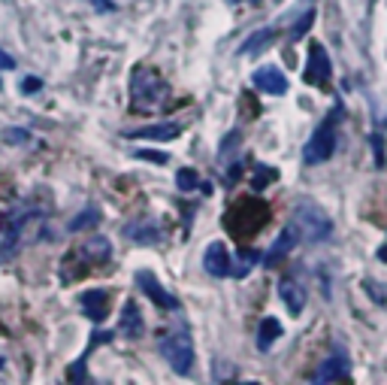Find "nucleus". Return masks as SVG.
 Segmentation results:
<instances>
[{
    "label": "nucleus",
    "instance_id": "obj_12",
    "mask_svg": "<svg viewBox=\"0 0 387 385\" xmlns=\"http://www.w3.org/2000/svg\"><path fill=\"white\" fill-rule=\"evenodd\" d=\"M254 88L266 91V94H288V76L275 64H263L254 70Z\"/></svg>",
    "mask_w": 387,
    "mask_h": 385
},
{
    "label": "nucleus",
    "instance_id": "obj_33",
    "mask_svg": "<svg viewBox=\"0 0 387 385\" xmlns=\"http://www.w3.org/2000/svg\"><path fill=\"white\" fill-rule=\"evenodd\" d=\"M379 261L387 264V240H384V246H379Z\"/></svg>",
    "mask_w": 387,
    "mask_h": 385
},
{
    "label": "nucleus",
    "instance_id": "obj_9",
    "mask_svg": "<svg viewBox=\"0 0 387 385\" xmlns=\"http://www.w3.org/2000/svg\"><path fill=\"white\" fill-rule=\"evenodd\" d=\"M136 286H140L143 295H149V300H154L161 309H179V298L170 295V291L161 286L158 276H154L152 270H140V273H136Z\"/></svg>",
    "mask_w": 387,
    "mask_h": 385
},
{
    "label": "nucleus",
    "instance_id": "obj_11",
    "mask_svg": "<svg viewBox=\"0 0 387 385\" xmlns=\"http://www.w3.org/2000/svg\"><path fill=\"white\" fill-rule=\"evenodd\" d=\"M185 131V125L179 122H158V125H149V127H136V131H124L127 140H158V143H167V140H176V136Z\"/></svg>",
    "mask_w": 387,
    "mask_h": 385
},
{
    "label": "nucleus",
    "instance_id": "obj_16",
    "mask_svg": "<svg viewBox=\"0 0 387 385\" xmlns=\"http://www.w3.org/2000/svg\"><path fill=\"white\" fill-rule=\"evenodd\" d=\"M279 298H282V304L288 307L291 316H300L302 307H306V288H302L293 276H284L279 282Z\"/></svg>",
    "mask_w": 387,
    "mask_h": 385
},
{
    "label": "nucleus",
    "instance_id": "obj_1",
    "mask_svg": "<svg viewBox=\"0 0 387 385\" xmlns=\"http://www.w3.org/2000/svg\"><path fill=\"white\" fill-rule=\"evenodd\" d=\"M45 216H49V206L22 204L0 218V261L15 258L24 246L40 240V234L45 227Z\"/></svg>",
    "mask_w": 387,
    "mask_h": 385
},
{
    "label": "nucleus",
    "instance_id": "obj_26",
    "mask_svg": "<svg viewBox=\"0 0 387 385\" xmlns=\"http://www.w3.org/2000/svg\"><path fill=\"white\" fill-rule=\"evenodd\" d=\"M372 155H375V164L384 167V136L381 134H372Z\"/></svg>",
    "mask_w": 387,
    "mask_h": 385
},
{
    "label": "nucleus",
    "instance_id": "obj_32",
    "mask_svg": "<svg viewBox=\"0 0 387 385\" xmlns=\"http://www.w3.org/2000/svg\"><path fill=\"white\" fill-rule=\"evenodd\" d=\"M239 173H242V167H239V164H233V167L227 170V182H230V186H233V182L239 179Z\"/></svg>",
    "mask_w": 387,
    "mask_h": 385
},
{
    "label": "nucleus",
    "instance_id": "obj_15",
    "mask_svg": "<svg viewBox=\"0 0 387 385\" xmlns=\"http://www.w3.org/2000/svg\"><path fill=\"white\" fill-rule=\"evenodd\" d=\"M348 379H351V361H348L342 352L327 358L315 373V382H348Z\"/></svg>",
    "mask_w": 387,
    "mask_h": 385
},
{
    "label": "nucleus",
    "instance_id": "obj_28",
    "mask_svg": "<svg viewBox=\"0 0 387 385\" xmlns=\"http://www.w3.org/2000/svg\"><path fill=\"white\" fill-rule=\"evenodd\" d=\"M136 158H149L154 164H167V155H163V152H136Z\"/></svg>",
    "mask_w": 387,
    "mask_h": 385
},
{
    "label": "nucleus",
    "instance_id": "obj_27",
    "mask_svg": "<svg viewBox=\"0 0 387 385\" xmlns=\"http://www.w3.org/2000/svg\"><path fill=\"white\" fill-rule=\"evenodd\" d=\"M40 88H43V82L36 79V76H27V79L22 82V91H24V94H31V91H40Z\"/></svg>",
    "mask_w": 387,
    "mask_h": 385
},
{
    "label": "nucleus",
    "instance_id": "obj_6",
    "mask_svg": "<svg viewBox=\"0 0 387 385\" xmlns=\"http://www.w3.org/2000/svg\"><path fill=\"white\" fill-rule=\"evenodd\" d=\"M158 349H161L163 358H167L170 368L176 373H182V377H188V373L194 370V343H191V337L185 331L167 334L158 343Z\"/></svg>",
    "mask_w": 387,
    "mask_h": 385
},
{
    "label": "nucleus",
    "instance_id": "obj_22",
    "mask_svg": "<svg viewBox=\"0 0 387 385\" xmlns=\"http://www.w3.org/2000/svg\"><path fill=\"white\" fill-rule=\"evenodd\" d=\"M275 179H279V170L275 167H270V164H254V176H251L254 191H263L266 186H272Z\"/></svg>",
    "mask_w": 387,
    "mask_h": 385
},
{
    "label": "nucleus",
    "instance_id": "obj_8",
    "mask_svg": "<svg viewBox=\"0 0 387 385\" xmlns=\"http://www.w3.org/2000/svg\"><path fill=\"white\" fill-rule=\"evenodd\" d=\"M300 243H302V237H300V231H297V225L288 222V225L282 227V234L275 237V243L270 246V252L263 255V264H266V267H275V264H279L282 258H288V255L297 249Z\"/></svg>",
    "mask_w": 387,
    "mask_h": 385
},
{
    "label": "nucleus",
    "instance_id": "obj_30",
    "mask_svg": "<svg viewBox=\"0 0 387 385\" xmlns=\"http://www.w3.org/2000/svg\"><path fill=\"white\" fill-rule=\"evenodd\" d=\"M94 6L100 9V13H112V9H115L112 0H94Z\"/></svg>",
    "mask_w": 387,
    "mask_h": 385
},
{
    "label": "nucleus",
    "instance_id": "obj_3",
    "mask_svg": "<svg viewBox=\"0 0 387 385\" xmlns=\"http://www.w3.org/2000/svg\"><path fill=\"white\" fill-rule=\"evenodd\" d=\"M266 222H270V206H266L263 200H257V197L239 200V204L224 216V227L230 234H236L239 240L254 237Z\"/></svg>",
    "mask_w": 387,
    "mask_h": 385
},
{
    "label": "nucleus",
    "instance_id": "obj_24",
    "mask_svg": "<svg viewBox=\"0 0 387 385\" xmlns=\"http://www.w3.org/2000/svg\"><path fill=\"white\" fill-rule=\"evenodd\" d=\"M312 22H315V9H306L302 13V18H297V24H293V31H291V40H300L302 34L312 27Z\"/></svg>",
    "mask_w": 387,
    "mask_h": 385
},
{
    "label": "nucleus",
    "instance_id": "obj_23",
    "mask_svg": "<svg viewBox=\"0 0 387 385\" xmlns=\"http://www.w3.org/2000/svg\"><path fill=\"white\" fill-rule=\"evenodd\" d=\"M176 186H179L182 191H194V188H200L203 182L197 179V170H194V167H182L179 176H176Z\"/></svg>",
    "mask_w": 387,
    "mask_h": 385
},
{
    "label": "nucleus",
    "instance_id": "obj_13",
    "mask_svg": "<svg viewBox=\"0 0 387 385\" xmlns=\"http://www.w3.org/2000/svg\"><path fill=\"white\" fill-rule=\"evenodd\" d=\"M79 307L85 309V316L91 318V322L100 325V322H103V318L109 316V291H106V288L82 291V295H79Z\"/></svg>",
    "mask_w": 387,
    "mask_h": 385
},
{
    "label": "nucleus",
    "instance_id": "obj_2",
    "mask_svg": "<svg viewBox=\"0 0 387 385\" xmlns=\"http://www.w3.org/2000/svg\"><path fill=\"white\" fill-rule=\"evenodd\" d=\"M170 100H173V91L167 85V79L154 67H149V64H136L131 73V109L149 115L167 109Z\"/></svg>",
    "mask_w": 387,
    "mask_h": 385
},
{
    "label": "nucleus",
    "instance_id": "obj_25",
    "mask_svg": "<svg viewBox=\"0 0 387 385\" xmlns=\"http://www.w3.org/2000/svg\"><path fill=\"white\" fill-rule=\"evenodd\" d=\"M257 261H261V252H251V249H245V252H242V264H239V267H236L233 273H236V276H245V273L251 270Z\"/></svg>",
    "mask_w": 387,
    "mask_h": 385
},
{
    "label": "nucleus",
    "instance_id": "obj_7",
    "mask_svg": "<svg viewBox=\"0 0 387 385\" xmlns=\"http://www.w3.org/2000/svg\"><path fill=\"white\" fill-rule=\"evenodd\" d=\"M330 79H333V64H330V55L324 52L321 43H312L309 46V61H306V70H302V82L315 88H327Z\"/></svg>",
    "mask_w": 387,
    "mask_h": 385
},
{
    "label": "nucleus",
    "instance_id": "obj_17",
    "mask_svg": "<svg viewBox=\"0 0 387 385\" xmlns=\"http://www.w3.org/2000/svg\"><path fill=\"white\" fill-rule=\"evenodd\" d=\"M124 237H127V240H133V243H140V246H154V243L163 240L161 227L154 225V222H133V225H124Z\"/></svg>",
    "mask_w": 387,
    "mask_h": 385
},
{
    "label": "nucleus",
    "instance_id": "obj_5",
    "mask_svg": "<svg viewBox=\"0 0 387 385\" xmlns=\"http://www.w3.org/2000/svg\"><path fill=\"white\" fill-rule=\"evenodd\" d=\"M291 222L297 225L302 243H324L327 237L333 234V222H330V216L318 204H312V200H302V204H297Z\"/></svg>",
    "mask_w": 387,
    "mask_h": 385
},
{
    "label": "nucleus",
    "instance_id": "obj_14",
    "mask_svg": "<svg viewBox=\"0 0 387 385\" xmlns=\"http://www.w3.org/2000/svg\"><path fill=\"white\" fill-rule=\"evenodd\" d=\"M76 255L82 258V267H91V264H106L109 258H112V243H109L106 237H91L88 243L79 246Z\"/></svg>",
    "mask_w": 387,
    "mask_h": 385
},
{
    "label": "nucleus",
    "instance_id": "obj_19",
    "mask_svg": "<svg viewBox=\"0 0 387 385\" xmlns=\"http://www.w3.org/2000/svg\"><path fill=\"white\" fill-rule=\"evenodd\" d=\"M275 36H279V31H275V27H261V31H254L242 46H239V55H257V52H263L266 46L275 43Z\"/></svg>",
    "mask_w": 387,
    "mask_h": 385
},
{
    "label": "nucleus",
    "instance_id": "obj_10",
    "mask_svg": "<svg viewBox=\"0 0 387 385\" xmlns=\"http://www.w3.org/2000/svg\"><path fill=\"white\" fill-rule=\"evenodd\" d=\"M203 267H206L209 276H215V279H224L233 273V261H230V252H227V246L224 243H209L206 246V255H203Z\"/></svg>",
    "mask_w": 387,
    "mask_h": 385
},
{
    "label": "nucleus",
    "instance_id": "obj_21",
    "mask_svg": "<svg viewBox=\"0 0 387 385\" xmlns=\"http://www.w3.org/2000/svg\"><path fill=\"white\" fill-rule=\"evenodd\" d=\"M100 218H103V216H100V209H97V206H88V209H82V213H76V216L70 218L67 231H73V234H76V231H85V227H94Z\"/></svg>",
    "mask_w": 387,
    "mask_h": 385
},
{
    "label": "nucleus",
    "instance_id": "obj_18",
    "mask_svg": "<svg viewBox=\"0 0 387 385\" xmlns=\"http://www.w3.org/2000/svg\"><path fill=\"white\" fill-rule=\"evenodd\" d=\"M145 331V325H143V313H140V307L133 304V300H124V307H122V334L124 337H143Z\"/></svg>",
    "mask_w": 387,
    "mask_h": 385
},
{
    "label": "nucleus",
    "instance_id": "obj_31",
    "mask_svg": "<svg viewBox=\"0 0 387 385\" xmlns=\"http://www.w3.org/2000/svg\"><path fill=\"white\" fill-rule=\"evenodd\" d=\"M3 140H15V143H22V140H27V134H22V131H6V134H3Z\"/></svg>",
    "mask_w": 387,
    "mask_h": 385
},
{
    "label": "nucleus",
    "instance_id": "obj_29",
    "mask_svg": "<svg viewBox=\"0 0 387 385\" xmlns=\"http://www.w3.org/2000/svg\"><path fill=\"white\" fill-rule=\"evenodd\" d=\"M13 67H15V58L0 49V70H13Z\"/></svg>",
    "mask_w": 387,
    "mask_h": 385
},
{
    "label": "nucleus",
    "instance_id": "obj_4",
    "mask_svg": "<svg viewBox=\"0 0 387 385\" xmlns=\"http://www.w3.org/2000/svg\"><path fill=\"white\" fill-rule=\"evenodd\" d=\"M339 118H342V106H336L333 113L315 127V134H312L309 143L302 146V164L315 167V164H324V161L333 158V152H336V122Z\"/></svg>",
    "mask_w": 387,
    "mask_h": 385
},
{
    "label": "nucleus",
    "instance_id": "obj_20",
    "mask_svg": "<svg viewBox=\"0 0 387 385\" xmlns=\"http://www.w3.org/2000/svg\"><path fill=\"white\" fill-rule=\"evenodd\" d=\"M279 337H282V325H279V318H272V316L261 318V325H257V349L266 352L275 340H279Z\"/></svg>",
    "mask_w": 387,
    "mask_h": 385
}]
</instances>
